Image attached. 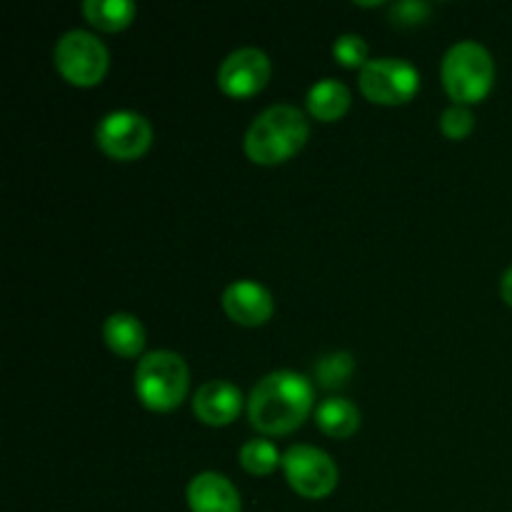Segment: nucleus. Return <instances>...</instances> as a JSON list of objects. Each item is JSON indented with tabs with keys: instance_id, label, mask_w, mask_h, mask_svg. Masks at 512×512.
Instances as JSON below:
<instances>
[{
	"instance_id": "f257e3e1",
	"label": "nucleus",
	"mask_w": 512,
	"mask_h": 512,
	"mask_svg": "<svg viewBox=\"0 0 512 512\" xmlns=\"http://www.w3.org/2000/svg\"><path fill=\"white\" fill-rule=\"evenodd\" d=\"M315 403V388L295 370L265 375L248 398V418L265 435H285L305 423Z\"/></svg>"
},
{
	"instance_id": "f03ea898",
	"label": "nucleus",
	"mask_w": 512,
	"mask_h": 512,
	"mask_svg": "<svg viewBox=\"0 0 512 512\" xmlns=\"http://www.w3.org/2000/svg\"><path fill=\"white\" fill-rule=\"evenodd\" d=\"M310 125L303 110L278 103L265 108L245 133V153L258 165H278L293 158L305 145Z\"/></svg>"
},
{
	"instance_id": "7ed1b4c3",
	"label": "nucleus",
	"mask_w": 512,
	"mask_h": 512,
	"mask_svg": "<svg viewBox=\"0 0 512 512\" xmlns=\"http://www.w3.org/2000/svg\"><path fill=\"white\" fill-rule=\"evenodd\" d=\"M190 373L185 360L173 350H153L140 358L135 368V393L150 410L168 413L188 395Z\"/></svg>"
},
{
	"instance_id": "20e7f679",
	"label": "nucleus",
	"mask_w": 512,
	"mask_h": 512,
	"mask_svg": "<svg viewBox=\"0 0 512 512\" xmlns=\"http://www.w3.org/2000/svg\"><path fill=\"white\" fill-rule=\"evenodd\" d=\"M443 85L450 98L460 105L480 103L490 93L495 80L493 55L475 40H460L450 45L443 58Z\"/></svg>"
},
{
	"instance_id": "39448f33",
	"label": "nucleus",
	"mask_w": 512,
	"mask_h": 512,
	"mask_svg": "<svg viewBox=\"0 0 512 512\" xmlns=\"http://www.w3.org/2000/svg\"><path fill=\"white\" fill-rule=\"evenodd\" d=\"M53 60L58 73L68 83L80 85V88H90V85L100 83L103 75L108 73L110 55L98 35L75 28L60 35V40L55 43Z\"/></svg>"
},
{
	"instance_id": "423d86ee",
	"label": "nucleus",
	"mask_w": 512,
	"mask_h": 512,
	"mask_svg": "<svg viewBox=\"0 0 512 512\" xmlns=\"http://www.w3.org/2000/svg\"><path fill=\"white\" fill-rule=\"evenodd\" d=\"M360 93L378 105H400L413 100L420 88V73L405 58H375L360 70Z\"/></svg>"
},
{
	"instance_id": "0eeeda50",
	"label": "nucleus",
	"mask_w": 512,
	"mask_h": 512,
	"mask_svg": "<svg viewBox=\"0 0 512 512\" xmlns=\"http://www.w3.org/2000/svg\"><path fill=\"white\" fill-rule=\"evenodd\" d=\"M283 470L295 493L303 498H328L338 485V465L315 445H293L283 453Z\"/></svg>"
},
{
	"instance_id": "6e6552de",
	"label": "nucleus",
	"mask_w": 512,
	"mask_h": 512,
	"mask_svg": "<svg viewBox=\"0 0 512 512\" xmlns=\"http://www.w3.org/2000/svg\"><path fill=\"white\" fill-rule=\"evenodd\" d=\"M95 143L115 160H135L153 143V125L135 110H113L95 128Z\"/></svg>"
},
{
	"instance_id": "1a4fd4ad",
	"label": "nucleus",
	"mask_w": 512,
	"mask_h": 512,
	"mask_svg": "<svg viewBox=\"0 0 512 512\" xmlns=\"http://www.w3.org/2000/svg\"><path fill=\"white\" fill-rule=\"evenodd\" d=\"M270 80V58L265 50L238 48L223 60L218 70V85L230 98H250L260 93Z\"/></svg>"
},
{
	"instance_id": "9d476101",
	"label": "nucleus",
	"mask_w": 512,
	"mask_h": 512,
	"mask_svg": "<svg viewBox=\"0 0 512 512\" xmlns=\"http://www.w3.org/2000/svg\"><path fill=\"white\" fill-rule=\"evenodd\" d=\"M220 303H223V310L228 313L230 320L248 325V328L268 323L275 308L273 295L255 280H235V283H230Z\"/></svg>"
},
{
	"instance_id": "9b49d317",
	"label": "nucleus",
	"mask_w": 512,
	"mask_h": 512,
	"mask_svg": "<svg viewBox=\"0 0 512 512\" xmlns=\"http://www.w3.org/2000/svg\"><path fill=\"white\" fill-rule=\"evenodd\" d=\"M240 408H243V393L230 380H208L200 385L198 393L193 398V410L198 420L205 425H228L238 418Z\"/></svg>"
},
{
	"instance_id": "f8f14e48",
	"label": "nucleus",
	"mask_w": 512,
	"mask_h": 512,
	"mask_svg": "<svg viewBox=\"0 0 512 512\" xmlns=\"http://www.w3.org/2000/svg\"><path fill=\"white\" fill-rule=\"evenodd\" d=\"M188 505L193 512H243L238 488L213 470L198 473L190 480Z\"/></svg>"
},
{
	"instance_id": "ddd939ff",
	"label": "nucleus",
	"mask_w": 512,
	"mask_h": 512,
	"mask_svg": "<svg viewBox=\"0 0 512 512\" xmlns=\"http://www.w3.org/2000/svg\"><path fill=\"white\" fill-rule=\"evenodd\" d=\"M305 105L313 113V118L333 123V120L343 118L350 108V90L348 85L340 83L335 78H323L308 90Z\"/></svg>"
},
{
	"instance_id": "4468645a",
	"label": "nucleus",
	"mask_w": 512,
	"mask_h": 512,
	"mask_svg": "<svg viewBox=\"0 0 512 512\" xmlns=\"http://www.w3.org/2000/svg\"><path fill=\"white\" fill-rule=\"evenodd\" d=\"M103 338L113 353L123 358H135L145 348V328L135 315L113 313L103 323Z\"/></svg>"
},
{
	"instance_id": "2eb2a0df",
	"label": "nucleus",
	"mask_w": 512,
	"mask_h": 512,
	"mask_svg": "<svg viewBox=\"0 0 512 512\" xmlns=\"http://www.w3.org/2000/svg\"><path fill=\"white\" fill-rule=\"evenodd\" d=\"M315 423L330 438H350L360 428V410L348 398H328L315 410Z\"/></svg>"
},
{
	"instance_id": "dca6fc26",
	"label": "nucleus",
	"mask_w": 512,
	"mask_h": 512,
	"mask_svg": "<svg viewBox=\"0 0 512 512\" xmlns=\"http://www.w3.org/2000/svg\"><path fill=\"white\" fill-rule=\"evenodd\" d=\"M138 13V5L133 0H85L83 15L100 30H115L128 28L130 20Z\"/></svg>"
},
{
	"instance_id": "f3484780",
	"label": "nucleus",
	"mask_w": 512,
	"mask_h": 512,
	"mask_svg": "<svg viewBox=\"0 0 512 512\" xmlns=\"http://www.w3.org/2000/svg\"><path fill=\"white\" fill-rule=\"evenodd\" d=\"M240 465L253 475H270L278 465H283V455L278 453L270 440H248L238 453Z\"/></svg>"
},
{
	"instance_id": "a211bd4d",
	"label": "nucleus",
	"mask_w": 512,
	"mask_h": 512,
	"mask_svg": "<svg viewBox=\"0 0 512 512\" xmlns=\"http://www.w3.org/2000/svg\"><path fill=\"white\" fill-rule=\"evenodd\" d=\"M353 370H355L353 355L333 353V355H325V358L320 360L315 373H318L320 385H325V388H335V385H343L345 380L353 375Z\"/></svg>"
},
{
	"instance_id": "6ab92c4d",
	"label": "nucleus",
	"mask_w": 512,
	"mask_h": 512,
	"mask_svg": "<svg viewBox=\"0 0 512 512\" xmlns=\"http://www.w3.org/2000/svg\"><path fill=\"white\" fill-rule=\"evenodd\" d=\"M333 55L340 65H345V68L363 70V65L368 63V43L355 33L338 35L333 43Z\"/></svg>"
},
{
	"instance_id": "aec40b11",
	"label": "nucleus",
	"mask_w": 512,
	"mask_h": 512,
	"mask_svg": "<svg viewBox=\"0 0 512 512\" xmlns=\"http://www.w3.org/2000/svg\"><path fill=\"white\" fill-rule=\"evenodd\" d=\"M473 125H475V115L470 113L468 105L453 103L450 108L443 110V115H440V130L453 140H463L465 135H470Z\"/></svg>"
},
{
	"instance_id": "412c9836",
	"label": "nucleus",
	"mask_w": 512,
	"mask_h": 512,
	"mask_svg": "<svg viewBox=\"0 0 512 512\" xmlns=\"http://www.w3.org/2000/svg\"><path fill=\"white\" fill-rule=\"evenodd\" d=\"M390 15L398 25H418L428 20L430 5L423 0H400V3L390 5Z\"/></svg>"
},
{
	"instance_id": "4be33fe9",
	"label": "nucleus",
	"mask_w": 512,
	"mask_h": 512,
	"mask_svg": "<svg viewBox=\"0 0 512 512\" xmlns=\"http://www.w3.org/2000/svg\"><path fill=\"white\" fill-rule=\"evenodd\" d=\"M500 293H503V300L512 308V265L505 270L503 280H500Z\"/></svg>"
}]
</instances>
